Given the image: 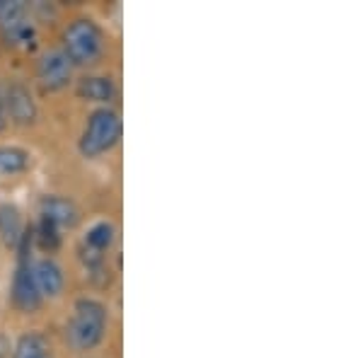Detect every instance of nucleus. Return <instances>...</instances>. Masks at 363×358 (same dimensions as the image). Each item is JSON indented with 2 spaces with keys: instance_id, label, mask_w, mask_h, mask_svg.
<instances>
[{
  "instance_id": "16",
  "label": "nucleus",
  "mask_w": 363,
  "mask_h": 358,
  "mask_svg": "<svg viewBox=\"0 0 363 358\" xmlns=\"http://www.w3.org/2000/svg\"><path fill=\"white\" fill-rule=\"evenodd\" d=\"M8 126V114H5V107H3V99H0V131Z\"/></svg>"
},
{
  "instance_id": "9",
  "label": "nucleus",
  "mask_w": 363,
  "mask_h": 358,
  "mask_svg": "<svg viewBox=\"0 0 363 358\" xmlns=\"http://www.w3.org/2000/svg\"><path fill=\"white\" fill-rule=\"evenodd\" d=\"M32 274H34V281H37V289L42 293V298L44 296H49V298L61 296L63 284H66V276H63V269L58 267L51 257H44V259L34 262Z\"/></svg>"
},
{
  "instance_id": "12",
  "label": "nucleus",
  "mask_w": 363,
  "mask_h": 358,
  "mask_svg": "<svg viewBox=\"0 0 363 358\" xmlns=\"http://www.w3.org/2000/svg\"><path fill=\"white\" fill-rule=\"evenodd\" d=\"M13 358H54V349L42 332H25L13 346Z\"/></svg>"
},
{
  "instance_id": "13",
  "label": "nucleus",
  "mask_w": 363,
  "mask_h": 358,
  "mask_svg": "<svg viewBox=\"0 0 363 358\" xmlns=\"http://www.w3.org/2000/svg\"><path fill=\"white\" fill-rule=\"evenodd\" d=\"M0 237L8 247H20L22 237H25V223H22L20 211L10 203L0 206Z\"/></svg>"
},
{
  "instance_id": "6",
  "label": "nucleus",
  "mask_w": 363,
  "mask_h": 358,
  "mask_svg": "<svg viewBox=\"0 0 363 358\" xmlns=\"http://www.w3.org/2000/svg\"><path fill=\"white\" fill-rule=\"evenodd\" d=\"M37 78L44 90L49 92L63 90L70 83V78H73V63L68 61V56L63 51H49L39 61Z\"/></svg>"
},
{
  "instance_id": "15",
  "label": "nucleus",
  "mask_w": 363,
  "mask_h": 358,
  "mask_svg": "<svg viewBox=\"0 0 363 358\" xmlns=\"http://www.w3.org/2000/svg\"><path fill=\"white\" fill-rule=\"evenodd\" d=\"M58 230L61 228L56 225V223H51L49 218H44L42 216V220H39V225H37V242H39V247H42L44 252H56L58 247H61V235H58Z\"/></svg>"
},
{
  "instance_id": "2",
  "label": "nucleus",
  "mask_w": 363,
  "mask_h": 358,
  "mask_svg": "<svg viewBox=\"0 0 363 358\" xmlns=\"http://www.w3.org/2000/svg\"><path fill=\"white\" fill-rule=\"evenodd\" d=\"M63 54L73 66H92L104 54V34L95 22L80 17L63 34Z\"/></svg>"
},
{
  "instance_id": "10",
  "label": "nucleus",
  "mask_w": 363,
  "mask_h": 358,
  "mask_svg": "<svg viewBox=\"0 0 363 358\" xmlns=\"http://www.w3.org/2000/svg\"><path fill=\"white\" fill-rule=\"evenodd\" d=\"M42 216L56 223L58 228H75L80 220V211L66 196H46L42 201Z\"/></svg>"
},
{
  "instance_id": "4",
  "label": "nucleus",
  "mask_w": 363,
  "mask_h": 358,
  "mask_svg": "<svg viewBox=\"0 0 363 358\" xmlns=\"http://www.w3.org/2000/svg\"><path fill=\"white\" fill-rule=\"evenodd\" d=\"M0 34L10 46L17 49H34L37 44V27L27 8L17 0H0Z\"/></svg>"
},
{
  "instance_id": "14",
  "label": "nucleus",
  "mask_w": 363,
  "mask_h": 358,
  "mask_svg": "<svg viewBox=\"0 0 363 358\" xmlns=\"http://www.w3.org/2000/svg\"><path fill=\"white\" fill-rule=\"evenodd\" d=\"M32 165V157L25 148L17 145H0V177L5 174H20Z\"/></svg>"
},
{
  "instance_id": "8",
  "label": "nucleus",
  "mask_w": 363,
  "mask_h": 358,
  "mask_svg": "<svg viewBox=\"0 0 363 358\" xmlns=\"http://www.w3.org/2000/svg\"><path fill=\"white\" fill-rule=\"evenodd\" d=\"M3 107L8 119H13L15 124H32L37 119V104H34L32 95H29L27 87L22 85H10L5 92Z\"/></svg>"
},
{
  "instance_id": "7",
  "label": "nucleus",
  "mask_w": 363,
  "mask_h": 358,
  "mask_svg": "<svg viewBox=\"0 0 363 358\" xmlns=\"http://www.w3.org/2000/svg\"><path fill=\"white\" fill-rule=\"evenodd\" d=\"M114 225L107 220H99L87 230L83 240V252H85V262L90 269H99L104 264V252L112 247L114 242Z\"/></svg>"
},
{
  "instance_id": "3",
  "label": "nucleus",
  "mask_w": 363,
  "mask_h": 358,
  "mask_svg": "<svg viewBox=\"0 0 363 358\" xmlns=\"http://www.w3.org/2000/svg\"><path fill=\"white\" fill-rule=\"evenodd\" d=\"M121 138V116L114 109L102 107L92 111L87 126L80 136V152L85 157H97L112 150Z\"/></svg>"
},
{
  "instance_id": "1",
  "label": "nucleus",
  "mask_w": 363,
  "mask_h": 358,
  "mask_svg": "<svg viewBox=\"0 0 363 358\" xmlns=\"http://www.w3.org/2000/svg\"><path fill=\"white\" fill-rule=\"evenodd\" d=\"M107 308L95 298H80L73 308V317L68 325L70 344L78 351H92L102 344L104 332H107Z\"/></svg>"
},
{
  "instance_id": "11",
  "label": "nucleus",
  "mask_w": 363,
  "mask_h": 358,
  "mask_svg": "<svg viewBox=\"0 0 363 358\" xmlns=\"http://www.w3.org/2000/svg\"><path fill=\"white\" fill-rule=\"evenodd\" d=\"M78 95L85 102H112L116 97V85L109 75H90L78 83Z\"/></svg>"
},
{
  "instance_id": "5",
  "label": "nucleus",
  "mask_w": 363,
  "mask_h": 358,
  "mask_svg": "<svg viewBox=\"0 0 363 358\" xmlns=\"http://www.w3.org/2000/svg\"><path fill=\"white\" fill-rule=\"evenodd\" d=\"M32 242V233L25 230V237L20 242V264L15 269V276H13V303L20 313H37L42 308V293L37 289V281H34V274H32V262L27 257V245Z\"/></svg>"
}]
</instances>
